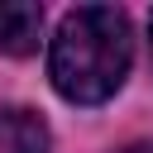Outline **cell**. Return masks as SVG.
Here are the masks:
<instances>
[{
	"label": "cell",
	"mask_w": 153,
	"mask_h": 153,
	"mask_svg": "<svg viewBox=\"0 0 153 153\" xmlns=\"http://www.w3.org/2000/svg\"><path fill=\"white\" fill-rule=\"evenodd\" d=\"M134 38L129 19L110 5H81L72 10L48 48V76L62 100L72 105H100L110 100L129 76Z\"/></svg>",
	"instance_id": "obj_1"
},
{
	"label": "cell",
	"mask_w": 153,
	"mask_h": 153,
	"mask_svg": "<svg viewBox=\"0 0 153 153\" xmlns=\"http://www.w3.org/2000/svg\"><path fill=\"white\" fill-rule=\"evenodd\" d=\"M38 33H43V5H33V0H5L0 5V53L29 57L38 48Z\"/></svg>",
	"instance_id": "obj_2"
},
{
	"label": "cell",
	"mask_w": 153,
	"mask_h": 153,
	"mask_svg": "<svg viewBox=\"0 0 153 153\" xmlns=\"http://www.w3.org/2000/svg\"><path fill=\"white\" fill-rule=\"evenodd\" d=\"M0 153H48V124L29 105H0Z\"/></svg>",
	"instance_id": "obj_3"
},
{
	"label": "cell",
	"mask_w": 153,
	"mask_h": 153,
	"mask_svg": "<svg viewBox=\"0 0 153 153\" xmlns=\"http://www.w3.org/2000/svg\"><path fill=\"white\" fill-rule=\"evenodd\" d=\"M129 153H153V143H134V148H129Z\"/></svg>",
	"instance_id": "obj_4"
},
{
	"label": "cell",
	"mask_w": 153,
	"mask_h": 153,
	"mask_svg": "<svg viewBox=\"0 0 153 153\" xmlns=\"http://www.w3.org/2000/svg\"><path fill=\"white\" fill-rule=\"evenodd\" d=\"M148 29H153V19H148Z\"/></svg>",
	"instance_id": "obj_5"
}]
</instances>
